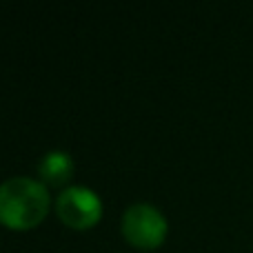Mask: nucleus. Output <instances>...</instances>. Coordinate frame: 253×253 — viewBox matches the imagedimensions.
Here are the masks:
<instances>
[{
	"instance_id": "f257e3e1",
	"label": "nucleus",
	"mask_w": 253,
	"mask_h": 253,
	"mask_svg": "<svg viewBox=\"0 0 253 253\" xmlns=\"http://www.w3.org/2000/svg\"><path fill=\"white\" fill-rule=\"evenodd\" d=\"M49 213V191L34 178H9L0 184V222L13 231L38 227Z\"/></svg>"
},
{
	"instance_id": "f03ea898",
	"label": "nucleus",
	"mask_w": 253,
	"mask_h": 253,
	"mask_svg": "<svg viewBox=\"0 0 253 253\" xmlns=\"http://www.w3.org/2000/svg\"><path fill=\"white\" fill-rule=\"evenodd\" d=\"M169 224L160 209L151 205H131L123 215V236L138 249H156L165 242Z\"/></svg>"
},
{
	"instance_id": "7ed1b4c3",
	"label": "nucleus",
	"mask_w": 253,
	"mask_h": 253,
	"mask_svg": "<svg viewBox=\"0 0 253 253\" xmlns=\"http://www.w3.org/2000/svg\"><path fill=\"white\" fill-rule=\"evenodd\" d=\"M56 213L67 227L84 231L96 227L102 218V202L87 187H67L56 200Z\"/></svg>"
},
{
	"instance_id": "20e7f679",
	"label": "nucleus",
	"mask_w": 253,
	"mask_h": 253,
	"mask_svg": "<svg viewBox=\"0 0 253 253\" xmlns=\"http://www.w3.org/2000/svg\"><path fill=\"white\" fill-rule=\"evenodd\" d=\"M38 175L42 178L44 187H62L74 175V160L65 151H49L40 158Z\"/></svg>"
}]
</instances>
